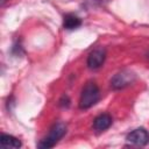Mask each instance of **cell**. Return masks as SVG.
Instances as JSON below:
<instances>
[{"mask_svg":"<svg viewBox=\"0 0 149 149\" xmlns=\"http://www.w3.org/2000/svg\"><path fill=\"white\" fill-rule=\"evenodd\" d=\"M99 98H100V91H99V87L97 86V84L92 83V81L87 83L81 91L79 107L84 108V109L90 108L98 102Z\"/></svg>","mask_w":149,"mask_h":149,"instance_id":"obj_1","label":"cell"},{"mask_svg":"<svg viewBox=\"0 0 149 149\" xmlns=\"http://www.w3.org/2000/svg\"><path fill=\"white\" fill-rule=\"evenodd\" d=\"M66 133V126L62 122H57L55 123L48 136H45L40 143H38V148H42V149H48V148H52Z\"/></svg>","mask_w":149,"mask_h":149,"instance_id":"obj_2","label":"cell"},{"mask_svg":"<svg viewBox=\"0 0 149 149\" xmlns=\"http://www.w3.org/2000/svg\"><path fill=\"white\" fill-rule=\"evenodd\" d=\"M135 79V74L130 71H121L119 73H116L112 80H111V86L115 90H120L126 86H128L129 84H132Z\"/></svg>","mask_w":149,"mask_h":149,"instance_id":"obj_3","label":"cell"},{"mask_svg":"<svg viewBox=\"0 0 149 149\" xmlns=\"http://www.w3.org/2000/svg\"><path fill=\"white\" fill-rule=\"evenodd\" d=\"M106 58V50L104 48H97L93 51H91V54L87 57V66L91 70H97L99 69Z\"/></svg>","mask_w":149,"mask_h":149,"instance_id":"obj_4","label":"cell"},{"mask_svg":"<svg viewBox=\"0 0 149 149\" xmlns=\"http://www.w3.org/2000/svg\"><path fill=\"white\" fill-rule=\"evenodd\" d=\"M127 141L135 146H146L149 142V133L144 128H136L127 135Z\"/></svg>","mask_w":149,"mask_h":149,"instance_id":"obj_5","label":"cell"},{"mask_svg":"<svg viewBox=\"0 0 149 149\" xmlns=\"http://www.w3.org/2000/svg\"><path fill=\"white\" fill-rule=\"evenodd\" d=\"M112 125V116L109 114H100L98 115L94 120H93V129L95 132H104L106 129H108Z\"/></svg>","mask_w":149,"mask_h":149,"instance_id":"obj_6","label":"cell"},{"mask_svg":"<svg viewBox=\"0 0 149 149\" xmlns=\"http://www.w3.org/2000/svg\"><path fill=\"white\" fill-rule=\"evenodd\" d=\"M81 24V20L74 15V14H66L64 15V19H63V27L68 30H72V29H76L78 28L79 26Z\"/></svg>","mask_w":149,"mask_h":149,"instance_id":"obj_7","label":"cell"},{"mask_svg":"<svg viewBox=\"0 0 149 149\" xmlns=\"http://www.w3.org/2000/svg\"><path fill=\"white\" fill-rule=\"evenodd\" d=\"M0 143H1V146L6 147V148H20L21 147V141L12 135H8V134L1 135Z\"/></svg>","mask_w":149,"mask_h":149,"instance_id":"obj_8","label":"cell"},{"mask_svg":"<svg viewBox=\"0 0 149 149\" xmlns=\"http://www.w3.org/2000/svg\"><path fill=\"white\" fill-rule=\"evenodd\" d=\"M61 105H62V106H65V107H68V106L70 105V100H69V98H68L66 95H64V97L62 98V100H61Z\"/></svg>","mask_w":149,"mask_h":149,"instance_id":"obj_9","label":"cell"},{"mask_svg":"<svg viewBox=\"0 0 149 149\" xmlns=\"http://www.w3.org/2000/svg\"><path fill=\"white\" fill-rule=\"evenodd\" d=\"M7 1H8V0H0V6H1V7H3V6H5V3H6Z\"/></svg>","mask_w":149,"mask_h":149,"instance_id":"obj_10","label":"cell"},{"mask_svg":"<svg viewBox=\"0 0 149 149\" xmlns=\"http://www.w3.org/2000/svg\"><path fill=\"white\" fill-rule=\"evenodd\" d=\"M148 57H149V52H148Z\"/></svg>","mask_w":149,"mask_h":149,"instance_id":"obj_11","label":"cell"}]
</instances>
